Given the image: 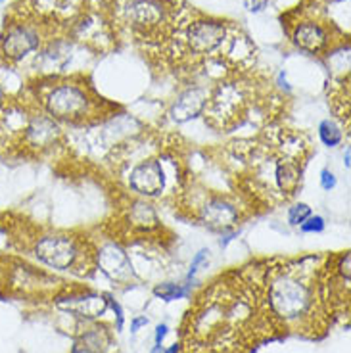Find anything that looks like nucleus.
Listing matches in <instances>:
<instances>
[{"mask_svg": "<svg viewBox=\"0 0 351 353\" xmlns=\"http://www.w3.org/2000/svg\"><path fill=\"white\" fill-rule=\"evenodd\" d=\"M257 317L255 292L237 284L217 283L203 292L186 321V344L228 353L244 344ZM186 345V347H188Z\"/></svg>", "mask_w": 351, "mask_h": 353, "instance_id": "obj_1", "label": "nucleus"}, {"mask_svg": "<svg viewBox=\"0 0 351 353\" xmlns=\"http://www.w3.org/2000/svg\"><path fill=\"white\" fill-rule=\"evenodd\" d=\"M326 300L319 290V279L305 263L274 269L265 286V301L272 317L284 325H301L313 317L317 301Z\"/></svg>", "mask_w": 351, "mask_h": 353, "instance_id": "obj_2", "label": "nucleus"}, {"mask_svg": "<svg viewBox=\"0 0 351 353\" xmlns=\"http://www.w3.org/2000/svg\"><path fill=\"white\" fill-rule=\"evenodd\" d=\"M183 18L173 0H127L123 4V21L148 48H171Z\"/></svg>", "mask_w": 351, "mask_h": 353, "instance_id": "obj_3", "label": "nucleus"}, {"mask_svg": "<svg viewBox=\"0 0 351 353\" xmlns=\"http://www.w3.org/2000/svg\"><path fill=\"white\" fill-rule=\"evenodd\" d=\"M37 98L44 114L62 123L87 121L88 117L97 114L100 104L87 85L70 79H48L39 83Z\"/></svg>", "mask_w": 351, "mask_h": 353, "instance_id": "obj_4", "label": "nucleus"}, {"mask_svg": "<svg viewBox=\"0 0 351 353\" xmlns=\"http://www.w3.org/2000/svg\"><path fill=\"white\" fill-rule=\"evenodd\" d=\"M230 27L221 19L198 18L188 19L185 16L173 37V52L188 54L194 58L217 56L223 44L227 43Z\"/></svg>", "mask_w": 351, "mask_h": 353, "instance_id": "obj_5", "label": "nucleus"}, {"mask_svg": "<svg viewBox=\"0 0 351 353\" xmlns=\"http://www.w3.org/2000/svg\"><path fill=\"white\" fill-rule=\"evenodd\" d=\"M246 102V85L238 81H223L208 97L203 114H205V119H210L211 125L223 129V127L237 123L238 115H244Z\"/></svg>", "mask_w": 351, "mask_h": 353, "instance_id": "obj_6", "label": "nucleus"}, {"mask_svg": "<svg viewBox=\"0 0 351 353\" xmlns=\"http://www.w3.org/2000/svg\"><path fill=\"white\" fill-rule=\"evenodd\" d=\"M31 252L39 263L56 271L75 269L83 259V248L79 242L71 239L70 234H62V232L43 234L41 239L35 240Z\"/></svg>", "mask_w": 351, "mask_h": 353, "instance_id": "obj_7", "label": "nucleus"}, {"mask_svg": "<svg viewBox=\"0 0 351 353\" xmlns=\"http://www.w3.org/2000/svg\"><path fill=\"white\" fill-rule=\"evenodd\" d=\"M41 23L31 19H19L16 23H8L0 37V58L6 63H19L31 54L39 52L43 46V31Z\"/></svg>", "mask_w": 351, "mask_h": 353, "instance_id": "obj_8", "label": "nucleus"}, {"mask_svg": "<svg viewBox=\"0 0 351 353\" xmlns=\"http://www.w3.org/2000/svg\"><path fill=\"white\" fill-rule=\"evenodd\" d=\"M169 163H171L169 156H158V158H146L137 161L127 175V185L137 194L146 196V198L161 196L169 185V173H167Z\"/></svg>", "mask_w": 351, "mask_h": 353, "instance_id": "obj_9", "label": "nucleus"}, {"mask_svg": "<svg viewBox=\"0 0 351 353\" xmlns=\"http://www.w3.org/2000/svg\"><path fill=\"white\" fill-rule=\"evenodd\" d=\"M85 0H23V19L43 23H73L81 16Z\"/></svg>", "mask_w": 351, "mask_h": 353, "instance_id": "obj_10", "label": "nucleus"}, {"mask_svg": "<svg viewBox=\"0 0 351 353\" xmlns=\"http://www.w3.org/2000/svg\"><path fill=\"white\" fill-rule=\"evenodd\" d=\"M60 137V127L58 121H54L50 115H46L39 108V112H31L29 125H27L23 139L19 142V146L27 152H44L52 148L56 141Z\"/></svg>", "mask_w": 351, "mask_h": 353, "instance_id": "obj_11", "label": "nucleus"}, {"mask_svg": "<svg viewBox=\"0 0 351 353\" xmlns=\"http://www.w3.org/2000/svg\"><path fill=\"white\" fill-rule=\"evenodd\" d=\"M294 44L309 54L325 52L330 46V31L323 21L317 19H303L294 27L292 33Z\"/></svg>", "mask_w": 351, "mask_h": 353, "instance_id": "obj_12", "label": "nucleus"}, {"mask_svg": "<svg viewBox=\"0 0 351 353\" xmlns=\"http://www.w3.org/2000/svg\"><path fill=\"white\" fill-rule=\"evenodd\" d=\"M200 219L203 225L215 230L232 229L240 219V212L234 203L227 202L223 198H210L200 208Z\"/></svg>", "mask_w": 351, "mask_h": 353, "instance_id": "obj_13", "label": "nucleus"}, {"mask_svg": "<svg viewBox=\"0 0 351 353\" xmlns=\"http://www.w3.org/2000/svg\"><path fill=\"white\" fill-rule=\"evenodd\" d=\"M73 35H75V39H79L90 46L92 44L100 46L104 41L110 39V29H108V23L100 14L88 12V14H83L73 21Z\"/></svg>", "mask_w": 351, "mask_h": 353, "instance_id": "obj_14", "label": "nucleus"}, {"mask_svg": "<svg viewBox=\"0 0 351 353\" xmlns=\"http://www.w3.org/2000/svg\"><path fill=\"white\" fill-rule=\"evenodd\" d=\"M208 90H203L200 87L188 88L186 92H183L179 100L175 102L173 106V119L177 123H185L188 119H194L196 115H200L203 112V108L208 104Z\"/></svg>", "mask_w": 351, "mask_h": 353, "instance_id": "obj_15", "label": "nucleus"}, {"mask_svg": "<svg viewBox=\"0 0 351 353\" xmlns=\"http://www.w3.org/2000/svg\"><path fill=\"white\" fill-rule=\"evenodd\" d=\"M58 307L63 309V311H70V313H75L79 317L94 319L104 315L106 307H108V300H106V296L87 294L83 298H71L68 301L58 300Z\"/></svg>", "mask_w": 351, "mask_h": 353, "instance_id": "obj_16", "label": "nucleus"}, {"mask_svg": "<svg viewBox=\"0 0 351 353\" xmlns=\"http://www.w3.org/2000/svg\"><path fill=\"white\" fill-rule=\"evenodd\" d=\"M319 141L325 144L326 148H336V146H340L343 141V132L342 127L332 121V119H323L321 123H319Z\"/></svg>", "mask_w": 351, "mask_h": 353, "instance_id": "obj_17", "label": "nucleus"}, {"mask_svg": "<svg viewBox=\"0 0 351 353\" xmlns=\"http://www.w3.org/2000/svg\"><path fill=\"white\" fill-rule=\"evenodd\" d=\"M154 296H158L163 301H175V300H183L188 296V288L181 286V284H173V283H163L158 284L154 288Z\"/></svg>", "mask_w": 351, "mask_h": 353, "instance_id": "obj_18", "label": "nucleus"}, {"mask_svg": "<svg viewBox=\"0 0 351 353\" xmlns=\"http://www.w3.org/2000/svg\"><path fill=\"white\" fill-rule=\"evenodd\" d=\"M309 215H311V208H309L308 203H296V205H292L288 210V225H292V227H299L303 221L308 219Z\"/></svg>", "mask_w": 351, "mask_h": 353, "instance_id": "obj_19", "label": "nucleus"}, {"mask_svg": "<svg viewBox=\"0 0 351 353\" xmlns=\"http://www.w3.org/2000/svg\"><path fill=\"white\" fill-rule=\"evenodd\" d=\"M326 227L325 219L321 217V215H309L308 219L303 221L301 225H299V229L301 232H305V234H315V232H323Z\"/></svg>", "mask_w": 351, "mask_h": 353, "instance_id": "obj_20", "label": "nucleus"}, {"mask_svg": "<svg viewBox=\"0 0 351 353\" xmlns=\"http://www.w3.org/2000/svg\"><path fill=\"white\" fill-rule=\"evenodd\" d=\"M208 257H210V250H200L196 256H194L192 263H190V271H188V279H192L194 274L200 271V267H202L203 263H208Z\"/></svg>", "mask_w": 351, "mask_h": 353, "instance_id": "obj_21", "label": "nucleus"}, {"mask_svg": "<svg viewBox=\"0 0 351 353\" xmlns=\"http://www.w3.org/2000/svg\"><path fill=\"white\" fill-rule=\"evenodd\" d=\"M336 185H338V179H336V175H334L330 169H323L321 171V186H323V190H334L336 188Z\"/></svg>", "mask_w": 351, "mask_h": 353, "instance_id": "obj_22", "label": "nucleus"}, {"mask_svg": "<svg viewBox=\"0 0 351 353\" xmlns=\"http://www.w3.org/2000/svg\"><path fill=\"white\" fill-rule=\"evenodd\" d=\"M115 0H85V4H88L90 12H97V14H102L106 10H110L114 6Z\"/></svg>", "mask_w": 351, "mask_h": 353, "instance_id": "obj_23", "label": "nucleus"}, {"mask_svg": "<svg viewBox=\"0 0 351 353\" xmlns=\"http://www.w3.org/2000/svg\"><path fill=\"white\" fill-rule=\"evenodd\" d=\"M244 4H246L248 12H254V14H257V12H261V10L267 8L269 0H246Z\"/></svg>", "mask_w": 351, "mask_h": 353, "instance_id": "obj_24", "label": "nucleus"}, {"mask_svg": "<svg viewBox=\"0 0 351 353\" xmlns=\"http://www.w3.org/2000/svg\"><path fill=\"white\" fill-rule=\"evenodd\" d=\"M146 325H148V317H137L131 323V332L134 334V332H139V328L146 327Z\"/></svg>", "mask_w": 351, "mask_h": 353, "instance_id": "obj_25", "label": "nucleus"}, {"mask_svg": "<svg viewBox=\"0 0 351 353\" xmlns=\"http://www.w3.org/2000/svg\"><path fill=\"white\" fill-rule=\"evenodd\" d=\"M167 330H169L167 325H158V328H156V345H161L163 338L167 336Z\"/></svg>", "mask_w": 351, "mask_h": 353, "instance_id": "obj_26", "label": "nucleus"}, {"mask_svg": "<svg viewBox=\"0 0 351 353\" xmlns=\"http://www.w3.org/2000/svg\"><path fill=\"white\" fill-rule=\"evenodd\" d=\"M114 305V311L117 313V330H121L123 328V311H121V307H119V303H112Z\"/></svg>", "mask_w": 351, "mask_h": 353, "instance_id": "obj_27", "label": "nucleus"}, {"mask_svg": "<svg viewBox=\"0 0 351 353\" xmlns=\"http://www.w3.org/2000/svg\"><path fill=\"white\" fill-rule=\"evenodd\" d=\"M350 158H351V152L350 148L345 150V156H343V165H345V169H350Z\"/></svg>", "mask_w": 351, "mask_h": 353, "instance_id": "obj_28", "label": "nucleus"}, {"mask_svg": "<svg viewBox=\"0 0 351 353\" xmlns=\"http://www.w3.org/2000/svg\"><path fill=\"white\" fill-rule=\"evenodd\" d=\"M150 353H167V350L163 347V345H156V347H154Z\"/></svg>", "mask_w": 351, "mask_h": 353, "instance_id": "obj_29", "label": "nucleus"}, {"mask_svg": "<svg viewBox=\"0 0 351 353\" xmlns=\"http://www.w3.org/2000/svg\"><path fill=\"white\" fill-rule=\"evenodd\" d=\"M167 353H179V345L173 344L171 345V350H167Z\"/></svg>", "mask_w": 351, "mask_h": 353, "instance_id": "obj_30", "label": "nucleus"}, {"mask_svg": "<svg viewBox=\"0 0 351 353\" xmlns=\"http://www.w3.org/2000/svg\"><path fill=\"white\" fill-rule=\"evenodd\" d=\"M4 102H6V100H4V94H2V88H0V108L4 106Z\"/></svg>", "mask_w": 351, "mask_h": 353, "instance_id": "obj_31", "label": "nucleus"}]
</instances>
